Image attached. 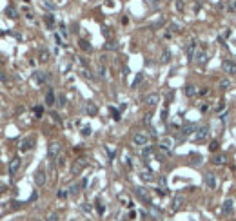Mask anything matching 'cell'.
I'll return each instance as SVG.
<instances>
[{
	"label": "cell",
	"instance_id": "obj_1",
	"mask_svg": "<svg viewBox=\"0 0 236 221\" xmlns=\"http://www.w3.org/2000/svg\"><path fill=\"white\" fill-rule=\"evenodd\" d=\"M173 149H175V140L171 136H165V138H162L158 141V151H162L165 156H169L173 152Z\"/></svg>",
	"mask_w": 236,
	"mask_h": 221
},
{
	"label": "cell",
	"instance_id": "obj_2",
	"mask_svg": "<svg viewBox=\"0 0 236 221\" xmlns=\"http://www.w3.org/2000/svg\"><path fill=\"white\" fill-rule=\"evenodd\" d=\"M209 138V127L207 125H204V127H196L194 129V132H193V140L196 141V143H202V141H205Z\"/></svg>",
	"mask_w": 236,
	"mask_h": 221
},
{
	"label": "cell",
	"instance_id": "obj_3",
	"mask_svg": "<svg viewBox=\"0 0 236 221\" xmlns=\"http://www.w3.org/2000/svg\"><path fill=\"white\" fill-rule=\"evenodd\" d=\"M60 151H62V145H60V141H51L49 145H47V158L53 161V160H56L58 156H60Z\"/></svg>",
	"mask_w": 236,
	"mask_h": 221
},
{
	"label": "cell",
	"instance_id": "obj_4",
	"mask_svg": "<svg viewBox=\"0 0 236 221\" xmlns=\"http://www.w3.org/2000/svg\"><path fill=\"white\" fill-rule=\"evenodd\" d=\"M198 65H205L207 60H209V54H207V49L205 47H198L196 53H194V58H193Z\"/></svg>",
	"mask_w": 236,
	"mask_h": 221
},
{
	"label": "cell",
	"instance_id": "obj_5",
	"mask_svg": "<svg viewBox=\"0 0 236 221\" xmlns=\"http://www.w3.org/2000/svg\"><path fill=\"white\" fill-rule=\"evenodd\" d=\"M49 78H51V74L45 73V71H35V73H33V82H35L36 85H44V83H47Z\"/></svg>",
	"mask_w": 236,
	"mask_h": 221
},
{
	"label": "cell",
	"instance_id": "obj_6",
	"mask_svg": "<svg viewBox=\"0 0 236 221\" xmlns=\"http://www.w3.org/2000/svg\"><path fill=\"white\" fill-rule=\"evenodd\" d=\"M133 143L136 147H145V145H149V136L145 132H136L133 136Z\"/></svg>",
	"mask_w": 236,
	"mask_h": 221
},
{
	"label": "cell",
	"instance_id": "obj_7",
	"mask_svg": "<svg viewBox=\"0 0 236 221\" xmlns=\"http://www.w3.org/2000/svg\"><path fill=\"white\" fill-rule=\"evenodd\" d=\"M35 143H36V138H35V136H27V138H24L22 143H20V152H29V151L35 147Z\"/></svg>",
	"mask_w": 236,
	"mask_h": 221
},
{
	"label": "cell",
	"instance_id": "obj_8",
	"mask_svg": "<svg viewBox=\"0 0 236 221\" xmlns=\"http://www.w3.org/2000/svg\"><path fill=\"white\" fill-rule=\"evenodd\" d=\"M20 165H22V161H20V158L16 156V158H13L11 161H9V165H7V172H9V176L13 178V176H16V172L20 171Z\"/></svg>",
	"mask_w": 236,
	"mask_h": 221
},
{
	"label": "cell",
	"instance_id": "obj_9",
	"mask_svg": "<svg viewBox=\"0 0 236 221\" xmlns=\"http://www.w3.org/2000/svg\"><path fill=\"white\" fill-rule=\"evenodd\" d=\"M135 194H136V198L142 200L145 205H151V203H153V201H151V196L147 194V190H145L144 187H135Z\"/></svg>",
	"mask_w": 236,
	"mask_h": 221
},
{
	"label": "cell",
	"instance_id": "obj_10",
	"mask_svg": "<svg viewBox=\"0 0 236 221\" xmlns=\"http://www.w3.org/2000/svg\"><path fill=\"white\" fill-rule=\"evenodd\" d=\"M87 165V161H85V158H80V160H76L73 165H71V174L73 176H78L82 171H84V167Z\"/></svg>",
	"mask_w": 236,
	"mask_h": 221
},
{
	"label": "cell",
	"instance_id": "obj_11",
	"mask_svg": "<svg viewBox=\"0 0 236 221\" xmlns=\"http://www.w3.org/2000/svg\"><path fill=\"white\" fill-rule=\"evenodd\" d=\"M204 183H205V187L207 189H216V185H218V180H216V176L213 174V172H205V176H204Z\"/></svg>",
	"mask_w": 236,
	"mask_h": 221
},
{
	"label": "cell",
	"instance_id": "obj_12",
	"mask_svg": "<svg viewBox=\"0 0 236 221\" xmlns=\"http://www.w3.org/2000/svg\"><path fill=\"white\" fill-rule=\"evenodd\" d=\"M196 49H198V45H196V42H194V40H191V42L185 45V56H187V60H193V58H194Z\"/></svg>",
	"mask_w": 236,
	"mask_h": 221
},
{
	"label": "cell",
	"instance_id": "obj_13",
	"mask_svg": "<svg viewBox=\"0 0 236 221\" xmlns=\"http://www.w3.org/2000/svg\"><path fill=\"white\" fill-rule=\"evenodd\" d=\"M158 102H160V96H158L156 93H151V94H147V96L144 98V103H145V105H149V107L158 105Z\"/></svg>",
	"mask_w": 236,
	"mask_h": 221
},
{
	"label": "cell",
	"instance_id": "obj_14",
	"mask_svg": "<svg viewBox=\"0 0 236 221\" xmlns=\"http://www.w3.org/2000/svg\"><path fill=\"white\" fill-rule=\"evenodd\" d=\"M182 207H184V198L182 196H175L173 201H171V212H178Z\"/></svg>",
	"mask_w": 236,
	"mask_h": 221
},
{
	"label": "cell",
	"instance_id": "obj_15",
	"mask_svg": "<svg viewBox=\"0 0 236 221\" xmlns=\"http://www.w3.org/2000/svg\"><path fill=\"white\" fill-rule=\"evenodd\" d=\"M35 183H36L38 187L45 185V171H44V169H38V171L35 172Z\"/></svg>",
	"mask_w": 236,
	"mask_h": 221
},
{
	"label": "cell",
	"instance_id": "obj_16",
	"mask_svg": "<svg viewBox=\"0 0 236 221\" xmlns=\"http://www.w3.org/2000/svg\"><path fill=\"white\" fill-rule=\"evenodd\" d=\"M222 210H224V216H231V214L234 212V201H233V200H225Z\"/></svg>",
	"mask_w": 236,
	"mask_h": 221
},
{
	"label": "cell",
	"instance_id": "obj_17",
	"mask_svg": "<svg viewBox=\"0 0 236 221\" xmlns=\"http://www.w3.org/2000/svg\"><path fill=\"white\" fill-rule=\"evenodd\" d=\"M224 71H225L227 74H236V62L225 60V62H224Z\"/></svg>",
	"mask_w": 236,
	"mask_h": 221
},
{
	"label": "cell",
	"instance_id": "obj_18",
	"mask_svg": "<svg viewBox=\"0 0 236 221\" xmlns=\"http://www.w3.org/2000/svg\"><path fill=\"white\" fill-rule=\"evenodd\" d=\"M196 93H198V89H196V85H193V83H187V85L184 87V94H185L187 98L196 96Z\"/></svg>",
	"mask_w": 236,
	"mask_h": 221
},
{
	"label": "cell",
	"instance_id": "obj_19",
	"mask_svg": "<svg viewBox=\"0 0 236 221\" xmlns=\"http://www.w3.org/2000/svg\"><path fill=\"white\" fill-rule=\"evenodd\" d=\"M56 103V96H55V91L53 89H49L47 93H45V105L47 107H53Z\"/></svg>",
	"mask_w": 236,
	"mask_h": 221
},
{
	"label": "cell",
	"instance_id": "obj_20",
	"mask_svg": "<svg viewBox=\"0 0 236 221\" xmlns=\"http://www.w3.org/2000/svg\"><path fill=\"white\" fill-rule=\"evenodd\" d=\"M138 176H140V180H142V181H145V183L155 181V174H153V171H142Z\"/></svg>",
	"mask_w": 236,
	"mask_h": 221
},
{
	"label": "cell",
	"instance_id": "obj_21",
	"mask_svg": "<svg viewBox=\"0 0 236 221\" xmlns=\"http://www.w3.org/2000/svg\"><path fill=\"white\" fill-rule=\"evenodd\" d=\"M85 112H87V116H96V114H98V107H96V103L87 102V103H85Z\"/></svg>",
	"mask_w": 236,
	"mask_h": 221
},
{
	"label": "cell",
	"instance_id": "obj_22",
	"mask_svg": "<svg viewBox=\"0 0 236 221\" xmlns=\"http://www.w3.org/2000/svg\"><path fill=\"white\" fill-rule=\"evenodd\" d=\"M49 58H51V53H49L47 49H40V53H38V62H40V63H47Z\"/></svg>",
	"mask_w": 236,
	"mask_h": 221
},
{
	"label": "cell",
	"instance_id": "obj_23",
	"mask_svg": "<svg viewBox=\"0 0 236 221\" xmlns=\"http://www.w3.org/2000/svg\"><path fill=\"white\" fill-rule=\"evenodd\" d=\"M78 47H80L84 53H91V51H93V45H91L87 40H84V38H80V40H78Z\"/></svg>",
	"mask_w": 236,
	"mask_h": 221
},
{
	"label": "cell",
	"instance_id": "obj_24",
	"mask_svg": "<svg viewBox=\"0 0 236 221\" xmlns=\"http://www.w3.org/2000/svg\"><path fill=\"white\" fill-rule=\"evenodd\" d=\"M5 15H7V18H11V20H16V18H18V11L15 9V5H7V7H5Z\"/></svg>",
	"mask_w": 236,
	"mask_h": 221
},
{
	"label": "cell",
	"instance_id": "obj_25",
	"mask_svg": "<svg viewBox=\"0 0 236 221\" xmlns=\"http://www.w3.org/2000/svg\"><path fill=\"white\" fill-rule=\"evenodd\" d=\"M78 74H80L82 78H85V80H95V74H91V71H89V67H80V71H78Z\"/></svg>",
	"mask_w": 236,
	"mask_h": 221
},
{
	"label": "cell",
	"instance_id": "obj_26",
	"mask_svg": "<svg viewBox=\"0 0 236 221\" xmlns=\"http://www.w3.org/2000/svg\"><path fill=\"white\" fill-rule=\"evenodd\" d=\"M194 129H196V127H194L193 123H187V125H184V127H182L180 134H182V136H191V134L194 132Z\"/></svg>",
	"mask_w": 236,
	"mask_h": 221
},
{
	"label": "cell",
	"instance_id": "obj_27",
	"mask_svg": "<svg viewBox=\"0 0 236 221\" xmlns=\"http://www.w3.org/2000/svg\"><path fill=\"white\" fill-rule=\"evenodd\" d=\"M44 22H45V25L49 29H55V15H51V13L44 15Z\"/></svg>",
	"mask_w": 236,
	"mask_h": 221
},
{
	"label": "cell",
	"instance_id": "obj_28",
	"mask_svg": "<svg viewBox=\"0 0 236 221\" xmlns=\"http://www.w3.org/2000/svg\"><path fill=\"white\" fill-rule=\"evenodd\" d=\"M155 154V147L153 145H145V147H142V156L147 160V158H151Z\"/></svg>",
	"mask_w": 236,
	"mask_h": 221
},
{
	"label": "cell",
	"instance_id": "obj_29",
	"mask_svg": "<svg viewBox=\"0 0 236 221\" xmlns=\"http://www.w3.org/2000/svg\"><path fill=\"white\" fill-rule=\"evenodd\" d=\"M118 201H120L122 205H125L127 209H133V201L129 200V196H127V194H120V196H118Z\"/></svg>",
	"mask_w": 236,
	"mask_h": 221
},
{
	"label": "cell",
	"instance_id": "obj_30",
	"mask_svg": "<svg viewBox=\"0 0 236 221\" xmlns=\"http://www.w3.org/2000/svg\"><path fill=\"white\" fill-rule=\"evenodd\" d=\"M225 161H227V156H225V154H214V158H213V163H214V165H225Z\"/></svg>",
	"mask_w": 236,
	"mask_h": 221
},
{
	"label": "cell",
	"instance_id": "obj_31",
	"mask_svg": "<svg viewBox=\"0 0 236 221\" xmlns=\"http://www.w3.org/2000/svg\"><path fill=\"white\" fill-rule=\"evenodd\" d=\"M160 62H162V63H169V62H171V51H169V49H164V51H162Z\"/></svg>",
	"mask_w": 236,
	"mask_h": 221
},
{
	"label": "cell",
	"instance_id": "obj_32",
	"mask_svg": "<svg viewBox=\"0 0 236 221\" xmlns=\"http://www.w3.org/2000/svg\"><path fill=\"white\" fill-rule=\"evenodd\" d=\"M80 189H82V185H78V183H75V185H71L69 187V196H73V198H76L78 194H80Z\"/></svg>",
	"mask_w": 236,
	"mask_h": 221
},
{
	"label": "cell",
	"instance_id": "obj_33",
	"mask_svg": "<svg viewBox=\"0 0 236 221\" xmlns=\"http://www.w3.org/2000/svg\"><path fill=\"white\" fill-rule=\"evenodd\" d=\"M98 76H100L102 80H105V78H107V67H105V63H104V62H100V65H98Z\"/></svg>",
	"mask_w": 236,
	"mask_h": 221
},
{
	"label": "cell",
	"instance_id": "obj_34",
	"mask_svg": "<svg viewBox=\"0 0 236 221\" xmlns=\"http://www.w3.org/2000/svg\"><path fill=\"white\" fill-rule=\"evenodd\" d=\"M116 49H118V42L109 40V42L105 44V51H116Z\"/></svg>",
	"mask_w": 236,
	"mask_h": 221
},
{
	"label": "cell",
	"instance_id": "obj_35",
	"mask_svg": "<svg viewBox=\"0 0 236 221\" xmlns=\"http://www.w3.org/2000/svg\"><path fill=\"white\" fill-rule=\"evenodd\" d=\"M142 80H144V74H142V73H138V74H136V78L133 80V83H131V87H133V89H136V87H138V85L142 83Z\"/></svg>",
	"mask_w": 236,
	"mask_h": 221
},
{
	"label": "cell",
	"instance_id": "obj_36",
	"mask_svg": "<svg viewBox=\"0 0 236 221\" xmlns=\"http://www.w3.org/2000/svg\"><path fill=\"white\" fill-rule=\"evenodd\" d=\"M220 87H222L224 91H227V89H231V87H233V83H231V80L224 78V80H220Z\"/></svg>",
	"mask_w": 236,
	"mask_h": 221
},
{
	"label": "cell",
	"instance_id": "obj_37",
	"mask_svg": "<svg viewBox=\"0 0 236 221\" xmlns=\"http://www.w3.org/2000/svg\"><path fill=\"white\" fill-rule=\"evenodd\" d=\"M109 112H111V116H113V120H115V122H120V111H118V109L109 107Z\"/></svg>",
	"mask_w": 236,
	"mask_h": 221
},
{
	"label": "cell",
	"instance_id": "obj_38",
	"mask_svg": "<svg viewBox=\"0 0 236 221\" xmlns=\"http://www.w3.org/2000/svg\"><path fill=\"white\" fill-rule=\"evenodd\" d=\"M95 209H96V212H98V214H104V212H105V207H104V203H102L100 200H96V201H95Z\"/></svg>",
	"mask_w": 236,
	"mask_h": 221
},
{
	"label": "cell",
	"instance_id": "obj_39",
	"mask_svg": "<svg viewBox=\"0 0 236 221\" xmlns=\"http://www.w3.org/2000/svg\"><path fill=\"white\" fill-rule=\"evenodd\" d=\"M42 5H44L45 9H49V11H55V9H56V5H55L53 2H49V0H42Z\"/></svg>",
	"mask_w": 236,
	"mask_h": 221
},
{
	"label": "cell",
	"instance_id": "obj_40",
	"mask_svg": "<svg viewBox=\"0 0 236 221\" xmlns=\"http://www.w3.org/2000/svg\"><path fill=\"white\" fill-rule=\"evenodd\" d=\"M58 29H60V36H64V40L69 36V33H67V27H65V24H60L58 25Z\"/></svg>",
	"mask_w": 236,
	"mask_h": 221
},
{
	"label": "cell",
	"instance_id": "obj_41",
	"mask_svg": "<svg viewBox=\"0 0 236 221\" xmlns=\"http://www.w3.org/2000/svg\"><path fill=\"white\" fill-rule=\"evenodd\" d=\"M65 102H67V100H65L64 94H58V96H56V105H58V107H65Z\"/></svg>",
	"mask_w": 236,
	"mask_h": 221
},
{
	"label": "cell",
	"instance_id": "obj_42",
	"mask_svg": "<svg viewBox=\"0 0 236 221\" xmlns=\"http://www.w3.org/2000/svg\"><path fill=\"white\" fill-rule=\"evenodd\" d=\"M33 112H35V118H42V114H44V109H42L40 105H36V107L33 109Z\"/></svg>",
	"mask_w": 236,
	"mask_h": 221
},
{
	"label": "cell",
	"instance_id": "obj_43",
	"mask_svg": "<svg viewBox=\"0 0 236 221\" xmlns=\"http://www.w3.org/2000/svg\"><path fill=\"white\" fill-rule=\"evenodd\" d=\"M80 134H82L84 138H87V136H91V127H89V125H85V127H82V131H80Z\"/></svg>",
	"mask_w": 236,
	"mask_h": 221
},
{
	"label": "cell",
	"instance_id": "obj_44",
	"mask_svg": "<svg viewBox=\"0 0 236 221\" xmlns=\"http://www.w3.org/2000/svg\"><path fill=\"white\" fill-rule=\"evenodd\" d=\"M218 149H220V143H218V141H216V140H214V141H211V143H209V151H211V152H216V151H218Z\"/></svg>",
	"mask_w": 236,
	"mask_h": 221
},
{
	"label": "cell",
	"instance_id": "obj_45",
	"mask_svg": "<svg viewBox=\"0 0 236 221\" xmlns=\"http://www.w3.org/2000/svg\"><path fill=\"white\" fill-rule=\"evenodd\" d=\"M175 5H176V11L184 13V9H185V5H184V0H175Z\"/></svg>",
	"mask_w": 236,
	"mask_h": 221
},
{
	"label": "cell",
	"instance_id": "obj_46",
	"mask_svg": "<svg viewBox=\"0 0 236 221\" xmlns=\"http://www.w3.org/2000/svg\"><path fill=\"white\" fill-rule=\"evenodd\" d=\"M227 11H229V13H236V0H231V2L227 4Z\"/></svg>",
	"mask_w": 236,
	"mask_h": 221
},
{
	"label": "cell",
	"instance_id": "obj_47",
	"mask_svg": "<svg viewBox=\"0 0 236 221\" xmlns=\"http://www.w3.org/2000/svg\"><path fill=\"white\" fill-rule=\"evenodd\" d=\"M169 31H171V33H173V34H175V33H180V25H178V24H175V22H173V24H171V25H169Z\"/></svg>",
	"mask_w": 236,
	"mask_h": 221
},
{
	"label": "cell",
	"instance_id": "obj_48",
	"mask_svg": "<svg viewBox=\"0 0 236 221\" xmlns=\"http://www.w3.org/2000/svg\"><path fill=\"white\" fill-rule=\"evenodd\" d=\"M80 209H82V212H85V214H91V210H93L89 203H82V207H80Z\"/></svg>",
	"mask_w": 236,
	"mask_h": 221
},
{
	"label": "cell",
	"instance_id": "obj_49",
	"mask_svg": "<svg viewBox=\"0 0 236 221\" xmlns=\"http://www.w3.org/2000/svg\"><path fill=\"white\" fill-rule=\"evenodd\" d=\"M24 13H25V18H27V20H33V13H31L29 7H24Z\"/></svg>",
	"mask_w": 236,
	"mask_h": 221
},
{
	"label": "cell",
	"instance_id": "obj_50",
	"mask_svg": "<svg viewBox=\"0 0 236 221\" xmlns=\"http://www.w3.org/2000/svg\"><path fill=\"white\" fill-rule=\"evenodd\" d=\"M47 221H58V214H56V212L47 214Z\"/></svg>",
	"mask_w": 236,
	"mask_h": 221
},
{
	"label": "cell",
	"instance_id": "obj_51",
	"mask_svg": "<svg viewBox=\"0 0 236 221\" xmlns=\"http://www.w3.org/2000/svg\"><path fill=\"white\" fill-rule=\"evenodd\" d=\"M67 196H69V192H67V190H58V198H60V200H65Z\"/></svg>",
	"mask_w": 236,
	"mask_h": 221
},
{
	"label": "cell",
	"instance_id": "obj_52",
	"mask_svg": "<svg viewBox=\"0 0 236 221\" xmlns=\"http://www.w3.org/2000/svg\"><path fill=\"white\" fill-rule=\"evenodd\" d=\"M55 42H56V44H58V45H65V44H64V40H62V36H60V34H55Z\"/></svg>",
	"mask_w": 236,
	"mask_h": 221
},
{
	"label": "cell",
	"instance_id": "obj_53",
	"mask_svg": "<svg viewBox=\"0 0 236 221\" xmlns=\"http://www.w3.org/2000/svg\"><path fill=\"white\" fill-rule=\"evenodd\" d=\"M167 116H169V112H167V109L164 107V109H162V122H167Z\"/></svg>",
	"mask_w": 236,
	"mask_h": 221
},
{
	"label": "cell",
	"instance_id": "obj_54",
	"mask_svg": "<svg viewBox=\"0 0 236 221\" xmlns=\"http://www.w3.org/2000/svg\"><path fill=\"white\" fill-rule=\"evenodd\" d=\"M51 116H53V120H55L56 123H62V120H60V114H58V112H51Z\"/></svg>",
	"mask_w": 236,
	"mask_h": 221
},
{
	"label": "cell",
	"instance_id": "obj_55",
	"mask_svg": "<svg viewBox=\"0 0 236 221\" xmlns=\"http://www.w3.org/2000/svg\"><path fill=\"white\" fill-rule=\"evenodd\" d=\"M56 160H58V167H60V169H62V167H64V165H65V158H64V156H58V158H56Z\"/></svg>",
	"mask_w": 236,
	"mask_h": 221
},
{
	"label": "cell",
	"instance_id": "obj_56",
	"mask_svg": "<svg viewBox=\"0 0 236 221\" xmlns=\"http://www.w3.org/2000/svg\"><path fill=\"white\" fill-rule=\"evenodd\" d=\"M124 163H125V167H129V169L133 167V161H131V158H129V156H125V158H124Z\"/></svg>",
	"mask_w": 236,
	"mask_h": 221
},
{
	"label": "cell",
	"instance_id": "obj_57",
	"mask_svg": "<svg viewBox=\"0 0 236 221\" xmlns=\"http://www.w3.org/2000/svg\"><path fill=\"white\" fill-rule=\"evenodd\" d=\"M151 118H153V114H145V116H144V123L149 125V123H151Z\"/></svg>",
	"mask_w": 236,
	"mask_h": 221
},
{
	"label": "cell",
	"instance_id": "obj_58",
	"mask_svg": "<svg viewBox=\"0 0 236 221\" xmlns=\"http://www.w3.org/2000/svg\"><path fill=\"white\" fill-rule=\"evenodd\" d=\"M224 109H225V103H224V102H220V103L216 105V112H220V111H224Z\"/></svg>",
	"mask_w": 236,
	"mask_h": 221
},
{
	"label": "cell",
	"instance_id": "obj_59",
	"mask_svg": "<svg viewBox=\"0 0 236 221\" xmlns=\"http://www.w3.org/2000/svg\"><path fill=\"white\" fill-rule=\"evenodd\" d=\"M0 82H7V74L0 69Z\"/></svg>",
	"mask_w": 236,
	"mask_h": 221
},
{
	"label": "cell",
	"instance_id": "obj_60",
	"mask_svg": "<svg viewBox=\"0 0 236 221\" xmlns=\"http://www.w3.org/2000/svg\"><path fill=\"white\" fill-rule=\"evenodd\" d=\"M105 152H107V156H109L111 160L115 158V151H111V149H107V147H105Z\"/></svg>",
	"mask_w": 236,
	"mask_h": 221
},
{
	"label": "cell",
	"instance_id": "obj_61",
	"mask_svg": "<svg viewBox=\"0 0 236 221\" xmlns=\"http://www.w3.org/2000/svg\"><path fill=\"white\" fill-rule=\"evenodd\" d=\"M193 158H194V161H193L194 165H198V163H202V156H193Z\"/></svg>",
	"mask_w": 236,
	"mask_h": 221
},
{
	"label": "cell",
	"instance_id": "obj_62",
	"mask_svg": "<svg viewBox=\"0 0 236 221\" xmlns=\"http://www.w3.org/2000/svg\"><path fill=\"white\" fill-rule=\"evenodd\" d=\"M135 218H136V212H135V210H131V212H129V219H135Z\"/></svg>",
	"mask_w": 236,
	"mask_h": 221
},
{
	"label": "cell",
	"instance_id": "obj_63",
	"mask_svg": "<svg viewBox=\"0 0 236 221\" xmlns=\"http://www.w3.org/2000/svg\"><path fill=\"white\" fill-rule=\"evenodd\" d=\"M36 198H38V194H36V192H33V194H31V201H35Z\"/></svg>",
	"mask_w": 236,
	"mask_h": 221
}]
</instances>
